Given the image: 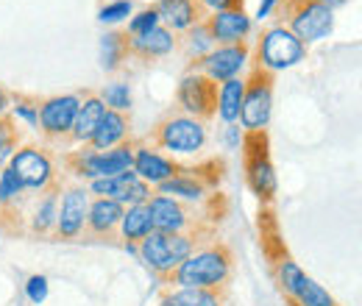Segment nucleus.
<instances>
[{
	"instance_id": "nucleus-9",
	"label": "nucleus",
	"mask_w": 362,
	"mask_h": 306,
	"mask_svg": "<svg viewBox=\"0 0 362 306\" xmlns=\"http://www.w3.org/2000/svg\"><path fill=\"white\" fill-rule=\"evenodd\" d=\"M8 167L20 178L25 192H47V189H59L62 187L56 167H53V159L37 145L17 148L14 156L8 159Z\"/></svg>"
},
{
	"instance_id": "nucleus-27",
	"label": "nucleus",
	"mask_w": 362,
	"mask_h": 306,
	"mask_svg": "<svg viewBox=\"0 0 362 306\" xmlns=\"http://www.w3.org/2000/svg\"><path fill=\"white\" fill-rule=\"evenodd\" d=\"M129 53V34H120V31H109L100 37V67L106 73H115L120 70V64L126 61Z\"/></svg>"
},
{
	"instance_id": "nucleus-11",
	"label": "nucleus",
	"mask_w": 362,
	"mask_h": 306,
	"mask_svg": "<svg viewBox=\"0 0 362 306\" xmlns=\"http://www.w3.org/2000/svg\"><path fill=\"white\" fill-rule=\"evenodd\" d=\"M176 100L184 109V114L206 123V120H212L218 114V84L212 78H206L204 73L189 70V73H184V78L179 81Z\"/></svg>"
},
{
	"instance_id": "nucleus-42",
	"label": "nucleus",
	"mask_w": 362,
	"mask_h": 306,
	"mask_svg": "<svg viewBox=\"0 0 362 306\" xmlns=\"http://www.w3.org/2000/svg\"><path fill=\"white\" fill-rule=\"evenodd\" d=\"M317 3H320V6H326L329 11H334V8H340V6H346L349 0H317Z\"/></svg>"
},
{
	"instance_id": "nucleus-10",
	"label": "nucleus",
	"mask_w": 362,
	"mask_h": 306,
	"mask_svg": "<svg viewBox=\"0 0 362 306\" xmlns=\"http://www.w3.org/2000/svg\"><path fill=\"white\" fill-rule=\"evenodd\" d=\"M148 212H151V225L153 231L165 234H212V225L201 223L198 215H192L179 198L168 195H153L148 198Z\"/></svg>"
},
{
	"instance_id": "nucleus-6",
	"label": "nucleus",
	"mask_w": 362,
	"mask_h": 306,
	"mask_svg": "<svg viewBox=\"0 0 362 306\" xmlns=\"http://www.w3.org/2000/svg\"><path fill=\"white\" fill-rule=\"evenodd\" d=\"M279 6L284 17L281 25L290 28L304 45L326 40L334 28V11H329L317 0H279Z\"/></svg>"
},
{
	"instance_id": "nucleus-35",
	"label": "nucleus",
	"mask_w": 362,
	"mask_h": 306,
	"mask_svg": "<svg viewBox=\"0 0 362 306\" xmlns=\"http://www.w3.org/2000/svg\"><path fill=\"white\" fill-rule=\"evenodd\" d=\"M14 120H23L28 129H37L40 131V103L28 100V98H17L11 112H8Z\"/></svg>"
},
{
	"instance_id": "nucleus-18",
	"label": "nucleus",
	"mask_w": 362,
	"mask_h": 306,
	"mask_svg": "<svg viewBox=\"0 0 362 306\" xmlns=\"http://www.w3.org/2000/svg\"><path fill=\"white\" fill-rule=\"evenodd\" d=\"M153 8L159 14V23H165V28L173 34L206 20V8L201 6V0H156Z\"/></svg>"
},
{
	"instance_id": "nucleus-19",
	"label": "nucleus",
	"mask_w": 362,
	"mask_h": 306,
	"mask_svg": "<svg viewBox=\"0 0 362 306\" xmlns=\"http://www.w3.org/2000/svg\"><path fill=\"white\" fill-rule=\"evenodd\" d=\"M123 209L126 206H120L112 198H95V201H90L84 234H90V237H112L117 231V225H120Z\"/></svg>"
},
{
	"instance_id": "nucleus-33",
	"label": "nucleus",
	"mask_w": 362,
	"mask_h": 306,
	"mask_svg": "<svg viewBox=\"0 0 362 306\" xmlns=\"http://www.w3.org/2000/svg\"><path fill=\"white\" fill-rule=\"evenodd\" d=\"M98 98H100V100H103V106H106V109H112V112H123V114H126V112L132 109V87H129V84H123V81L106 84Z\"/></svg>"
},
{
	"instance_id": "nucleus-26",
	"label": "nucleus",
	"mask_w": 362,
	"mask_h": 306,
	"mask_svg": "<svg viewBox=\"0 0 362 306\" xmlns=\"http://www.w3.org/2000/svg\"><path fill=\"white\" fill-rule=\"evenodd\" d=\"M59 189H47V192H42V201H37L34 215H31V225H28L31 234H37V237H50L53 234L56 209H59Z\"/></svg>"
},
{
	"instance_id": "nucleus-37",
	"label": "nucleus",
	"mask_w": 362,
	"mask_h": 306,
	"mask_svg": "<svg viewBox=\"0 0 362 306\" xmlns=\"http://www.w3.org/2000/svg\"><path fill=\"white\" fill-rule=\"evenodd\" d=\"M156 25H162L156 8H153V6H151V8H142V11H136L134 17L129 20V37H142V34L153 31Z\"/></svg>"
},
{
	"instance_id": "nucleus-22",
	"label": "nucleus",
	"mask_w": 362,
	"mask_h": 306,
	"mask_svg": "<svg viewBox=\"0 0 362 306\" xmlns=\"http://www.w3.org/2000/svg\"><path fill=\"white\" fill-rule=\"evenodd\" d=\"M106 114V106L98 95H87L81 103H78V112H76V120H73V129H70V136L73 142L78 145H87L92 139V134L98 131L100 120Z\"/></svg>"
},
{
	"instance_id": "nucleus-7",
	"label": "nucleus",
	"mask_w": 362,
	"mask_h": 306,
	"mask_svg": "<svg viewBox=\"0 0 362 306\" xmlns=\"http://www.w3.org/2000/svg\"><path fill=\"white\" fill-rule=\"evenodd\" d=\"M243 159H245V181L251 187V192L271 204L276 195V170L271 162V151H268V134L265 131H245L243 136Z\"/></svg>"
},
{
	"instance_id": "nucleus-29",
	"label": "nucleus",
	"mask_w": 362,
	"mask_h": 306,
	"mask_svg": "<svg viewBox=\"0 0 362 306\" xmlns=\"http://www.w3.org/2000/svg\"><path fill=\"white\" fill-rule=\"evenodd\" d=\"M276 281H279L281 295H284L287 301H293V298L301 293V287H304V281H307V273L293 262V259L281 257L279 264H276Z\"/></svg>"
},
{
	"instance_id": "nucleus-4",
	"label": "nucleus",
	"mask_w": 362,
	"mask_h": 306,
	"mask_svg": "<svg viewBox=\"0 0 362 306\" xmlns=\"http://www.w3.org/2000/svg\"><path fill=\"white\" fill-rule=\"evenodd\" d=\"M273 112V73L262 70L259 64H248L245 92L240 106V129L243 131H265Z\"/></svg>"
},
{
	"instance_id": "nucleus-15",
	"label": "nucleus",
	"mask_w": 362,
	"mask_h": 306,
	"mask_svg": "<svg viewBox=\"0 0 362 306\" xmlns=\"http://www.w3.org/2000/svg\"><path fill=\"white\" fill-rule=\"evenodd\" d=\"M81 98L78 95H56L40 103V131L47 139H62L73 129L76 112H78Z\"/></svg>"
},
{
	"instance_id": "nucleus-16",
	"label": "nucleus",
	"mask_w": 362,
	"mask_h": 306,
	"mask_svg": "<svg viewBox=\"0 0 362 306\" xmlns=\"http://www.w3.org/2000/svg\"><path fill=\"white\" fill-rule=\"evenodd\" d=\"M132 170H134L145 184H151V187H159L162 181H168V178H173V175L181 173V165L176 159H170V156H165V153H159L156 148H148V145H134V165H132Z\"/></svg>"
},
{
	"instance_id": "nucleus-40",
	"label": "nucleus",
	"mask_w": 362,
	"mask_h": 306,
	"mask_svg": "<svg viewBox=\"0 0 362 306\" xmlns=\"http://www.w3.org/2000/svg\"><path fill=\"white\" fill-rule=\"evenodd\" d=\"M201 6L206 8V14H212V11H228V8H243V0H201Z\"/></svg>"
},
{
	"instance_id": "nucleus-36",
	"label": "nucleus",
	"mask_w": 362,
	"mask_h": 306,
	"mask_svg": "<svg viewBox=\"0 0 362 306\" xmlns=\"http://www.w3.org/2000/svg\"><path fill=\"white\" fill-rule=\"evenodd\" d=\"M126 17H132V0H112V3H106V6L98 11V20H100L103 25H117V23H123Z\"/></svg>"
},
{
	"instance_id": "nucleus-25",
	"label": "nucleus",
	"mask_w": 362,
	"mask_h": 306,
	"mask_svg": "<svg viewBox=\"0 0 362 306\" xmlns=\"http://www.w3.org/2000/svg\"><path fill=\"white\" fill-rule=\"evenodd\" d=\"M117 231H120V237H123L126 242H134V245L139 242V240H145V237L153 231V225H151V212H148V204H136V206L123 209V218H120Z\"/></svg>"
},
{
	"instance_id": "nucleus-38",
	"label": "nucleus",
	"mask_w": 362,
	"mask_h": 306,
	"mask_svg": "<svg viewBox=\"0 0 362 306\" xmlns=\"http://www.w3.org/2000/svg\"><path fill=\"white\" fill-rule=\"evenodd\" d=\"M25 295L31 304H42L47 298V278L45 276H31L25 281Z\"/></svg>"
},
{
	"instance_id": "nucleus-13",
	"label": "nucleus",
	"mask_w": 362,
	"mask_h": 306,
	"mask_svg": "<svg viewBox=\"0 0 362 306\" xmlns=\"http://www.w3.org/2000/svg\"><path fill=\"white\" fill-rule=\"evenodd\" d=\"M59 209H56V225H53V240H76L84 234L87 212H90V189L76 184L67 189H59Z\"/></svg>"
},
{
	"instance_id": "nucleus-5",
	"label": "nucleus",
	"mask_w": 362,
	"mask_h": 306,
	"mask_svg": "<svg viewBox=\"0 0 362 306\" xmlns=\"http://www.w3.org/2000/svg\"><path fill=\"white\" fill-rule=\"evenodd\" d=\"M151 148L170 151L176 156H192L206 145V126L189 114H168L151 131Z\"/></svg>"
},
{
	"instance_id": "nucleus-39",
	"label": "nucleus",
	"mask_w": 362,
	"mask_h": 306,
	"mask_svg": "<svg viewBox=\"0 0 362 306\" xmlns=\"http://www.w3.org/2000/svg\"><path fill=\"white\" fill-rule=\"evenodd\" d=\"M243 136H245V131L237 123H228L226 129H223V145H226V151H240Z\"/></svg>"
},
{
	"instance_id": "nucleus-21",
	"label": "nucleus",
	"mask_w": 362,
	"mask_h": 306,
	"mask_svg": "<svg viewBox=\"0 0 362 306\" xmlns=\"http://www.w3.org/2000/svg\"><path fill=\"white\" fill-rule=\"evenodd\" d=\"M173 50H176V34L168 31L165 25H156L142 37H129V53L139 59H162Z\"/></svg>"
},
{
	"instance_id": "nucleus-28",
	"label": "nucleus",
	"mask_w": 362,
	"mask_h": 306,
	"mask_svg": "<svg viewBox=\"0 0 362 306\" xmlns=\"http://www.w3.org/2000/svg\"><path fill=\"white\" fill-rule=\"evenodd\" d=\"M159 306H223L221 290H184L179 287L176 293H165Z\"/></svg>"
},
{
	"instance_id": "nucleus-17",
	"label": "nucleus",
	"mask_w": 362,
	"mask_h": 306,
	"mask_svg": "<svg viewBox=\"0 0 362 306\" xmlns=\"http://www.w3.org/2000/svg\"><path fill=\"white\" fill-rule=\"evenodd\" d=\"M206 28L212 34L215 45H240L251 34V17L243 8H228V11H212L206 14Z\"/></svg>"
},
{
	"instance_id": "nucleus-30",
	"label": "nucleus",
	"mask_w": 362,
	"mask_h": 306,
	"mask_svg": "<svg viewBox=\"0 0 362 306\" xmlns=\"http://www.w3.org/2000/svg\"><path fill=\"white\" fill-rule=\"evenodd\" d=\"M212 47H215V40H212V34H209L206 23H195L192 28H187V31H184V53H187L189 64H192V61H198V59H204Z\"/></svg>"
},
{
	"instance_id": "nucleus-20",
	"label": "nucleus",
	"mask_w": 362,
	"mask_h": 306,
	"mask_svg": "<svg viewBox=\"0 0 362 306\" xmlns=\"http://www.w3.org/2000/svg\"><path fill=\"white\" fill-rule=\"evenodd\" d=\"M129 131H132L129 117H126L123 112H112V109H106V114H103L98 131L92 134V139L84 145V148H90V151H109V148H117L120 142L129 139Z\"/></svg>"
},
{
	"instance_id": "nucleus-12",
	"label": "nucleus",
	"mask_w": 362,
	"mask_h": 306,
	"mask_svg": "<svg viewBox=\"0 0 362 306\" xmlns=\"http://www.w3.org/2000/svg\"><path fill=\"white\" fill-rule=\"evenodd\" d=\"M248 64H251V47H248V42L215 45L204 59L192 61L189 70H198L206 78H212L215 84H223L228 78H237Z\"/></svg>"
},
{
	"instance_id": "nucleus-41",
	"label": "nucleus",
	"mask_w": 362,
	"mask_h": 306,
	"mask_svg": "<svg viewBox=\"0 0 362 306\" xmlns=\"http://www.w3.org/2000/svg\"><path fill=\"white\" fill-rule=\"evenodd\" d=\"M276 6H279V0H262V3H259V8H257V20L262 23L265 17H271L273 11H276Z\"/></svg>"
},
{
	"instance_id": "nucleus-8",
	"label": "nucleus",
	"mask_w": 362,
	"mask_h": 306,
	"mask_svg": "<svg viewBox=\"0 0 362 306\" xmlns=\"http://www.w3.org/2000/svg\"><path fill=\"white\" fill-rule=\"evenodd\" d=\"M307 56V45L301 42L290 28H284L281 23L271 25L259 42H257V59L254 64H259L262 70L276 73V70H287V67H296L298 61H304Z\"/></svg>"
},
{
	"instance_id": "nucleus-23",
	"label": "nucleus",
	"mask_w": 362,
	"mask_h": 306,
	"mask_svg": "<svg viewBox=\"0 0 362 306\" xmlns=\"http://www.w3.org/2000/svg\"><path fill=\"white\" fill-rule=\"evenodd\" d=\"M206 187L201 184V178L195 175L192 167H181L179 175H173V178H168V181H162L159 187H156V195H168V198H184V201H204L206 198Z\"/></svg>"
},
{
	"instance_id": "nucleus-2",
	"label": "nucleus",
	"mask_w": 362,
	"mask_h": 306,
	"mask_svg": "<svg viewBox=\"0 0 362 306\" xmlns=\"http://www.w3.org/2000/svg\"><path fill=\"white\" fill-rule=\"evenodd\" d=\"M206 234H165L151 231L145 240L136 242V257L145 262V267L159 276L162 281H170V276L179 270V264L206 242Z\"/></svg>"
},
{
	"instance_id": "nucleus-31",
	"label": "nucleus",
	"mask_w": 362,
	"mask_h": 306,
	"mask_svg": "<svg viewBox=\"0 0 362 306\" xmlns=\"http://www.w3.org/2000/svg\"><path fill=\"white\" fill-rule=\"evenodd\" d=\"M20 148V131H17V120L6 112L0 117V167L14 156V151Z\"/></svg>"
},
{
	"instance_id": "nucleus-34",
	"label": "nucleus",
	"mask_w": 362,
	"mask_h": 306,
	"mask_svg": "<svg viewBox=\"0 0 362 306\" xmlns=\"http://www.w3.org/2000/svg\"><path fill=\"white\" fill-rule=\"evenodd\" d=\"M290 306H337V301L317 284L313 281L310 276H307V281H304V287H301V293L290 301Z\"/></svg>"
},
{
	"instance_id": "nucleus-14",
	"label": "nucleus",
	"mask_w": 362,
	"mask_h": 306,
	"mask_svg": "<svg viewBox=\"0 0 362 306\" xmlns=\"http://www.w3.org/2000/svg\"><path fill=\"white\" fill-rule=\"evenodd\" d=\"M90 195L98 198H112L117 201L120 206H136V204H148V198L153 195L151 192V184H145L134 170H126L120 175H109V178H95L90 181Z\"/></svg>"
},
{
	"instance_id": "nucleus-32",
	"label": "nucleus",
	"mask_w": 362,
	"mask_h": 306,
	"mask_svg": "<svg viewBox=\"0 0 362 306\" xmlns=\"http://www.w3.org/2000/svg\"><path fill=\"white\" fill-rule=\"evenodd\" d=\"M23 184H20V178L14 175V170L8 167V165H3L0 167V209H11V206H17V201L23 198Z\"/></svg>"
},
{
	"instance_id": "nucleus-24",
	"label": "nucleus",
	"mask_w": 362,
	"mask_h": 306,
	"mask_svg": "<svg viewBox=\"0 0 362 306\" xmlns=\"http://www.w3.org/2000/svg\"><path fill=\"white\" fill-rule=\"evenodd\" d=\"M243 92H245V78H228L218 87V114L223 123H237L240 120V106H243Z\"/></svg>"
},
{
	"instance_id": "nucleus-43",
	"label": "nucleus",
	"mask_w": 362,
	"mask_h": 306,
	"mask_svg": "<svg viewBox=\"0 0 362 306\" xmlns=\"http://www.w3.org/2000/svg\"><path fill=\"white\" fill-rule=\"evenodd\" d=\"M6 112H8V95H6L3 89H0V117H3Z\"/></svg>"
},
{
	"instance_id": "nucleus-3",
	"label": "nucleus",
	"mask_w": 362,
	"mask_h": 306,
	"mask_svg": "<svg viewBox=\"0 0 362 306\" xmlns=\"http://www.w3.org/2000/svg\"><path fill=\"white\" fill-rule=\"evenodd\" d=\"M64 165H67V173H73L76 178H87V181L120 175L132 170V165H134V142L126 139V142H120L117 148H109V151L84 148V151L67 153Z\"/></svg>"
},
{
	"instance_id": "nucleus-1",
	"label": "nucleus",
	"mask_w": 362,
	"mask_h": 306,
	"mask_svg": "<svg viewBox=\"0 0 362 306\" xmlns=\"http://www.w3.org/2000/svg\"><path fill=\"white\" fill-rule=\"evenodd\" d=\"M234 270L231 248L223 242H209L195 248L179 270L170 276L168 284H179L184 290H223Z\"/></svg>"
}]
</instances>
